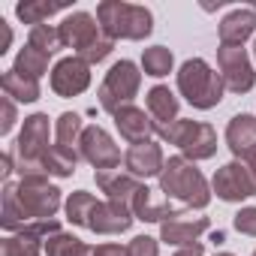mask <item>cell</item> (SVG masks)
<instances>
[{
  "label": "cell",
  "mask_w": 256,
  "mask_h": 256,
  "mask_svg": "<svg viewBox=\"0 0 256 256\" xmlns=\"http://www.w3.org/2000/svg\"><path fill=\"white\" fill-rule=\"evenodd\" d=\"M160 193L166 199H178V202H184L187 208H196V211L208 208V202H211V187H208L205 175L184 154L166 160V166L160 172Z\"/></svg>",
  "instance_id": "obj_1"
},
{
  "label": "cell",
  "mask_w": 256,
  "mask_h": 256,
  "mask_svg": "<svg viewBox=\"0 0 256 256\" xmlns=\"http://www.w3.org/2000/svg\"><path fill=\"white\" fill-rule=\"evenodd\" d=\"M96 22L108 40H145L154 30V16L148 6L139 4H124V0H102L96 6Z\"/></svg>",
  "instance_id": "obj_2"
},
{
  "label": "cell",
  "mask_w": 256,
  "mask_h": 256,
  "mask_svg": "<svg viewBox=\"0 0 256 256\" xmlns=\"http://www.w3.org/2000/svg\"><path fill=\"white\" fill-rule=\"evenodd\" d=\"M223 90H226V84H223L220 72L211 70L208 60L190 58V60L181 64V70H178V94H181L193 108L208 112V108L220 106Z\"/></svg>",
  "instance_id": "obj_3"
},
{
  "label": "cell",
  "mask_w": 256,
  "mask_h": 256,
  "mask_svg": "<svg viewBox=\"0 0 256 256\" xmlns=\"http://www.w3.org/2000/svg\"><path fill=\"white\" fill-rule=\"evenodd\" d=\"M48 136H52V124H48V114L36 112V114H28L24 118V126L18 133V142H16V154H18V175L22 178H30V175H46L42 169V157L48 154Z\"/></svg>",
  "instance_id": "obj_4"
},
{
  "label": "cell",
  "mask_w": 256,
  "mask_h": 256,
  "mask_svg": "<svg viewBox=\"0 0 256 256\" xmlns=\"http://www.w3.org/2000/svg\"><path fill=\"white\" fill-rule=\"evenodd\" d=\"M139 88H142V72H139V66H136L133 60H118V64H112V70L106 72V78H102L96 96H100V106L114 114V112H120L124 106H133Z\"/></svg>",
  "instance_id": "obj_5"
},
{
  "label": "cell",
  "mask_w": 256,
  "mask_h": 256,
  "mask_svg": "<svg viewBox=\"0 0 256 256\" xmlns=\"http://www.w3.org/2000/svg\"><path fill=\"white\" fill-rule=\"evenodd\" d=\"M16 193H18V202L28 214V223H36V220H54V214L60 211L64 199H60V190L54 184H48V175H30V178H22L16 184Z\"/></svg>",
  "instance_id": "obj_6"
},
{
  "label": "cell",
  "mask_w": 256,
  "mask_h": 256,
  "mask_svg": "<svg viewBox=\"0 0 256 256\" xmlns=\"http://www.w3.org/2000/svg\"><path fill=\"white\" fill-rule=\"evenodd\" d=\"M217 70H220L226 90H232V94H247L256 84V72H253V64H250L244 46H220L217 48Z\"/></svg>",
  "instance_id": "obj_7"
},
{
  "label": "cell",
  "mask_w": 256,
  "mask_h": 256,
  "mask_svg": "<svg viewBox=\"0 0 256 256\" xmlns=\"http://www.w3.org/2000/svg\"><path fill=\"white\" fill-rule=\"evenodd\" d=\"M211 193H217V199H223V202H244V199L256 196V181H253L250 169L244 166V160H232V163L220 166L214 172Z\"/></svg>",
  "instance_id": "obj_8"
},
{
  "label": "cell",
  "mask_w": 256,
  "mask_h": 256,
  "mask_svg": "<svg viewBox=\"0 0 256 256\" xmlns=\"http://www.w3.org/2000/svg\"><path fill=\"white\" fill-rule=\"evenodd\" d=\"M78 154L96 172H106V169H118L120 166V151H118L114 139L108 136V130H102V126H96V124L94 126H84L82 142H78Z\"/></svg>",
  "instance_id": "obj_9"
},
{
  "label": "cell",
  "mask_w": 256,
  "mask_h": 256,
  "mask_svg": "<svg viewBox=\"0 0 256 256\" xmlns=\"http://www.w3.org/2000/svg\"><path fill=\"white\" fill-rule=\"evenodd\" d=\"M90 88V66L72 54V58H60L52 70V90L58 96H78Z\"/></svg>",
  "instance_id": "obj_10"
},
{
  "label": "cell",
  "mask_w": 256,
  "mask_h": 256,
  "mask_svg": "<svg viewBox=\"0 0 256 256\" xmlns=\"http://www.w3.org/2000/svg\"><path fill=\"white\" fill-rule=\"evenodd\" d=\"M58 30H60L64 48H76V54H82L102 36V28H100L96 16H90V12H70L58 24Z\"/></svg>",
  "instance_id": "obj_11"
},
{
  "label": "cell",
  "mask_w": 256,
  "mask_h": 256,
  "mask_svg": "<svg viewBox=\"0 0 256 256\" xmlns=\"http://www.w3.org/2000/svg\"><path fill=\"white\" fill-rule=\"evenodd\" d=\"M202 232H208V217H196V214H184V211H175L160 223V241H166L172 247L196 244Z\"/></svg>",
  "instance_id": "obj_12"
},
{
  "label": "cell",
  "mask_w": 256,
  "mask_h": 256,
  "mask_svg": "<svg viewBox=\"0 0 256 256\" xmlns=\"http://www.w3.org/2000/svg\"><path fill=\"white\" fill-rule=\"evenodd\" d=\"M133 220H136L133 208H126V205H120V202L106 199V202H96L88 229L96 232V235H120V232H126V229L133 226Z\"/></svg>",
  "instance_id": "obj_13"
},
{
  "label": "cell",
  "mask_w": 256,
  "mask_h": 256,
  "mask_svg": "<svg viewBox=\"0 0 256 256\" xmlns=\"http://www.w3.org/2000/svg\"><path fill=\"white\" fill-rule=\"evenodd\" d=\"M124 166L133 178H160L163 166H166V157H163V148L157 142H139V145H130L124 154Z\"/></svg>",
  "instance_id": "obj_14"
},
{
  "label": "cell",
  "mask_w": 256,
  "mask_h": 256,
  "mask_svg": "<svg viewBox=\"0 0 256 256\" xmlns=\"http://www.w3.org/2000/svg\"><path fill=\"white\" fill-rule=\"evenodd\" d=\"M114 126H118V133L130 142V145L151 142V136L160 133L157 124H154V118L145 108H139V106H124L120 112H114Z\"/></svg>",
  "instance_id": "obj_15"
},
{
  "label": "cell",
  "mask_w": 256,
  "mask_h": 256,
  "mask_svg": "<svg viewBox=\"0 0 256 256\" xmlns=\"http://www.w3.org/2000/svg\"><path fill=\"white\" fill-rule=\"evenodd\" d=\"M94 178H96V187L112 202H120L126 208H133V199L142 190V181L139 178H133L130 172H120V169H106V172H96Z\"/></svg>",
  "instance_id": "obj_16"
},
{
  "label": "cell",
  "mask_w": 256,
  "mask_h": 256,
  "mask_svg": "<svg viewBox=\"0 0 256 256\" xmlns=\"http://www.w3.org/2000/svg\"><path fill=\"white\" fill-rule=\"evenodd\" d=\"M256 30V4L232 10L220 22V46H244Z\"/></svg>",
  "instance_id": "obj_17"
},
{
  "label": "cell",
  "mask_w": 256,
  "mask_h": 256,
  "mask_svg": "<svg viewBox=\"0 0 256 256\" xmlns=\"http://www.w3.org/2000/svg\"><path fill=\"white\" fill-rule=\"evenodd\" d=\"M226 145L229 151L244 160L256 151V118L253 114H235L226 126Z\"/></svg>",
  "instance_id": "obj_18"
},
{
  "label": "cell",
  "mask_w": 256,
  "mask_h": 256,
  "mask_svg": "<svg viewBox=\"0 0 256 256\" xmlns=\"http://www.w3.org/2000/svg\"><path fill=\"white\" fill-rule=\"evenodd\" d=\"M145 102H148V114L154 118L157 130H163V126H169V124L178 120V108H181V102H178V96H175L166 84H154V88L148 90Z\"/></svg>",
  "instance_id": "obj_19"
},
{
  "label": "cell",
  "mask_w": 256,
  "mask_h": 256,
  "mask_svg": "<svg viewBox=\"0 0 256 256\" xmlns=\"http://www.w3.org/2000/svg\"><path fill=\"white\" fill-rule=\"evenodd\" d=\"M181 154L187 157V160H211L214 154H217V130L211 124H196V130L190 133V139L181 145Z\"/></svg>",
  "instance_id": "obj_20"
},
{
  "label": "cell",
  "mask_w": 256,
  "mask_h": 256,
  "mask_svg": "<svg viewBox=\"0 0 256 256\" xmlns=\"http://www.w3.org/2000/svg\"><path fill=\"white\" fill-rule=\"evenodd\" d=\"M133 214H136V220H145V223H163V220H166L169 214H175V211H172L169 199H157L154 190H148V187L142 184V190H139L136 199H133Z\"/></svg>",
  "instance_id": "obj_21"
},
{
  "label": "cell",
  "mask_w": 256,
  "mask_h": 256,
  "mask_svg": "<svg viewBox=\"0 0 256 256\" xmlns=\"http://www.w3.org/2000/svg\"><path fill=\"white\" fill-rule=\"evenodd\" d=\"M0 226H4L10 235L24 232V226H28V214H24V208L18 202L16 181H6L4 184V211H0Z\"/></svg>",
  "instance_id": "obj_22"
},
{
  "label": "cell",
  "mask_w": 256,
  "mask_h": 256,
  "mask_svg": "<svg viewBox=\"0 0 256 256\" xmlns=\"http://www.w3.org/2000/svg\"><path fill=\"white\" fill-rule=\"evenodd\" d=\"M0 84H4V96H10L16 102H36L40 100V82L28 78V76H18L16 70H6Z\"/></svg>",
  "instance_id": "obj_23"
},
{
  "label": "cell",
  "mask_w": 256,
  "mask_h": 256,
  "mask_svg": "<svg viewBox=\"0 0 256 256\" xmlns=\"http://www.w3.org/2000/svg\"><path fill=\"white\" fill-rule=\"evenodd\" d=\"M78 151L76 148H64V145H52L48 154L42 157V169L46 175H54V178H70L78 166Z\"/></svg>",
  "instance_id": "obj_24"
},
{
  "label": "cell",
  "mask_w": 256,
  "mask_h": 256,
  "mask_svg": "<svg viewBox=\"0 0 256 256\" xmlns=\"http://www.w3.org/2000/svg\"><path fill=\"white\" fill-rule=\"evenodd\" d=\"M48 58H52V54H46V52H40V48H34V46H24V48L18 52L12 70H16L18 76H28V78H36V82H40V78L48 72Z\"/></svg>",
  "instance_id": "obj_25"
},
{
  "label": "cell",
  "mask_w": 256,
  "mask_h": 256,
  "mask_svg": "<svg viewBox=\"0 0 256 256\" xmlns=\"http://www.w3.org/2000/svg\"><path fill=\"white\" fill-rule=\"evenodd\" d=\"M94 208H96V196H94V193H88V190H76V193H70V196H66V202H64L66 220H70L72 226H88V223H90Z\"/></svg>",
  "instance_id": "obj_26"
},
{
  "label": "cell",
  "mask_w": 256,
  "mask_h": 256,
  "mask_svg": "<svg viewBox=\"0 0 256 256\" xmlns=\"http://www.w3.org/2000/svg\"><path fill=\"white\" fill-rule=\"evenodd\" d=\"M172 66H175V58H172V52L166 46H151V48L142 52V72L145 76L163 78V76L172 72Z\"/></svg>",
  "instance_id": "obj_27"
},
{
  "label": "cell",
  "mask_w": 256,
  "mask_h": 256,
  "mask_svg": "<svg viewBox=\"0 0 256 256\" xmlns=\"http://www.w3.org/2000/svg\"><path fill=\"white\" fill-rule=\"evenodd\" d=\"M82 133H84V124H82V114H76V112H64L54 120V139L64 148H76L82 142Z\"/></svg>",
  "instance_id": "obj_28"
},
{
  "label": "cell",
  "mask_w": 256,
  "mask_h": 256,
  "mask_svg": "<svg viewBox=\"0 0 256 256\" xmlns=\"http://www.w3.org/2000/svg\"><path fill=\"white\" fill-rule=\"evenodd\" d=\"M60 10H66L64 4H40V0H24V4H18L16 6V16L24 22V24H34V28H40V24H46L54 12H60Z\"/></svg>",
  "instance_id": "obj_29"
},
{
  "label": "cell",
  "mask_w": 256,
  "mask_h": 256,
  "mask_svg": "<svg viewBox=\"0 0 256 256\" xmlns=\"http://www.w3.org/2000/svg\"><path fill=\"white\" fill-rule=\"evenodd\" d=\"M42 244L40 238L28 235V232H16V235H6L4 244H0V256H42Z\"/></svg>",
  "instance_id": "obj_30"
},
{
  "label": "cell",
  "mask_w": 256,
  "mask_h": 256,
  "mask_svg": "<svg viewBox=\"0 0 256 256\" xmlns=\"http://www.w3.org/2000/svg\"><path fill=\"white\" fill-rule=\"evenodd\" d=\"M28 46H34V48H40V52H46V54H54V52L64 48V40H60V30H58V28L40 24V28H30Z\"/></svg>",
  "instance_id": "obj_31"
},
{
  "label": "cell",
  "mask_w": 256,
  "mask_h": 256,
  "mask_svg": "<svg viewBox=\"0 0 256 256\" xmlns=\"http://www.w3.org/2000/svg\"><path fill=\"white\" fill-rule=\"evenodd\" d=\"M196 124H199V120L178 118L175 124H169V126H163V130H160V139H163V142H169V145H175V148H181V145L190 139V133L196 130Z\"/></svg>",
  "instance_id": "obj_32"
},
{
  "label": "cell",
  "mask_w": 256,
  "mask_h": 256,
  "mask_svg": "<svg viewBox=\"0 0 256 256\" xmlns=\"http://www.w3.org/2000/svg\"><path fill=\"white\" fill-rule=\"evenodd\" d=\"M78 244H82V238H76L70 232H58L46 241V256H70Z\"/></svg>",
  "instance_id": "obj_33"
},
{
  "label": "cell",
  "mask_w": 256,
  "mask_h": 256,
  "mask_svg": "<svg viewBox=\"0 0 256 256\" xmlns=\"http://www.w3.org/2000/svg\"><path fill=\"white\" fill-rule=\"evenodd\" d=\"M112 48H114V40H108V36L102 34V36H100V40H96V42H94L90 48H84V52H82L78 58H82V60H84L88 66H90V64H102V60H106V58L112 54Z\"/></svg>",
  "instance_id": "obj_34"
},
{
  "label": "cell",
  "mask_w": 256,
  "mask_h": 256,
  "mask_svg": "<svg viewBox=\"0 0 256 256\" xmlns=\"http://www.w3.org/2000/svg\"><path fill=\"white\" fill-rule=\"evenodd\" d=\"M232 226H235V232L256 238V205H247V208H241V211L232 217Z\"/></svg>",
  "instance_id": "obj_35"
},
{
  "label": "cell",
  "mask_w": 256,
  "mask_h": 256,
  "mask_svg": "<svg viewBox=\"0 0 256 256\" xmlns=\"http://www.w3.org/2000/svg\"><path fill=\"white\" fill-rule=\"evenodd\" d=\"M126 256H160L157 238H151V235H136L130 244H126Z\"/></svg>",
  "instance_id": "obj_36"
},
{
  "label": "cell",
  "mask_w": 256,
  "mask_h": 256,
  "mask_svg": "<svg viewBox=\"0 0 256 256\" xmlns=\"http://www.w3.org/2000/svg\"><path fill=\"white\" fill-rule=\"evenodd\" d=\"M16 120H18L16 100L4 96V100H0V133H4V136H10V133H12V126H16Z\"/></svg>",
  "instance_id": "obj_37"
},
{
  "label": "cell",
  "mask_w": 256,
  "mask_h": 256,
  "mask_svg": "<svg viewBox=\"0 0 256 256\" xmlns=\"http://www.w3.org/2000/svg\"><path fill=\"white\" fill-rule=\"evenodd\" d=\"M94 256H126V247H120V244H100V247H94Z\"/></svg>",
  "instance_id": "obj_38"
},
{
  "label": "cell",
  "mask_w": 256,
  "mask_h": 256,
  "mask_svg": "<svg viewBox=\"0 0 256 256\" xmlns=\"http://www.w3.org/2000/svg\"><path fill=\"white\" fill-rule=\"evenodd\" d=\"M175 256H205V247H202V241H196V244L178 247V253H175Z\"/></svg>",
  "instance_id": "obj_39"
},
{
  "label": "cell",
  "mask_w": 256,
  "mask_h": 256,
  "mask_svg": "<svg viewBox=\"0 0 256 256\" xmlns=\"http://www.w3.org/2000/svg\"><path fill=\"white\" fill-rule=\"evenodd\" d=\"M0 30H4V46H0V54H6L10 52V46H12V28L0 18Z\"/></svg>",
  "instance_id": "obj_40"
},
{
  "label": "cell",
  "mask_w": 256,
  "mask_h": 256,
  "mask_svg": "<svg viewBox=\"0 0 256 256\" xmlns=\"http://www.w3.org/2000/svg\"><path fill=\"white\" fill-rule=\"evenodd\" d=\"M0 172H4V178H6V181H10V175H12V172H18V169H16V163H12V151H6V154H4V169H0Z\"/></svg>",
  "instance_id": "obj_41"
},
{
  "label": "cell",
  "mask_w": 256,
  "mask_h": 256,
  "mask_svg": "<svg viewBox=\"0 0 256 256\" xmlns=\"http://www.w3.org/2000/svg\"><path fill=\"white\" fill-rule=\"evenodd\" d=\"M70 256H94V247H88V244L82 241V244H78V247H76V250H72Z\"/></svg>",
  "instance_id": "obj_42"
},
{
  "label": "cell",
  "mask_w": 256,
  "mask_h": 256,
  "mask_svg": "<svg viewBox=\"0 0 256 256\" xmlns=\"http://www.w3.org/2000/svg\"><path fill=\"white\" fill-rule=\"evenodd\" d=\"M244 166L250 169V175H253V181H256V151H253L250 157H244Z\"/></svg>",
  "instance_id": "obj_43"
},
{
  "label": "cell",
  "mask_w": 256,
  "mask_h": 256,
  "mask_svg": "<svg viewBox=\"0 0 256 256\" xmlns=\"http://www.w3.org/2000/svg\"><path fill=\"white\" fill-rule=\"evenodd\" d=\"M214 256H235V253H214Z\"/></svg>",
  "instance_id": "obj_44"
},
{
  "label": "cell",
  "mask_w": 256,
  "mask_h": 256,
  "mask_svg": "<svg viewBox=\"0 0 256 256\" xmlns=\"http://www.w3.org/2000/svg\"><path fill=\"white\" fill-rule=\"evenodd\" d=\"M253 58H256V42H253Z\"/></svg>",
  "instance_id": "obj_45"
},
{
  "label": "cell",
  "mask_w": 256,
  "mask_h": 256,
  "mask_svg": "<svg viewBox=\"0 0 256 256\" xmlns=\"http://www.w3.org/2000/svg\"><path fill=\"white\" fill-rule=\"evenodd\" d=\"M253 256H256V250H253Z\"/></svg>",
  "instance_id": "obj_46"
}]
</instances>
